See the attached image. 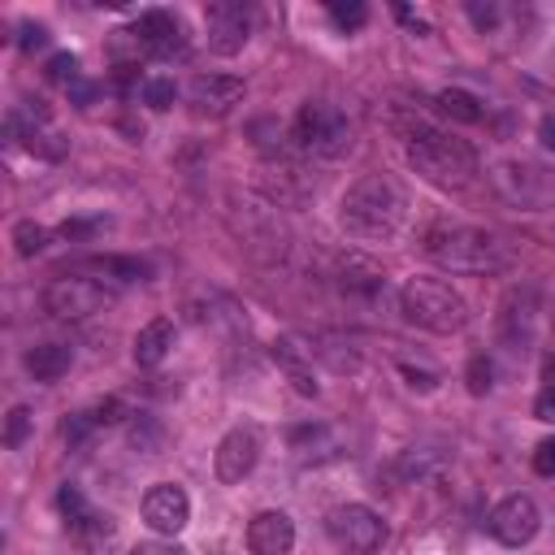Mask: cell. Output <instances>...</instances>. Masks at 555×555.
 Here are the masks:
<instances>
[{
    "label": "cell",
    "mask_w": 555,
    "mask_h": 555,
    "mask_svg": "<svg viewBox=\"0 0 555 555\" xmlns=\"http://www.w3.org/2000/svg\"><path fill=\"white\" fill-rule=\"evenodd\" d=\"M403 217H408V199L382 173L351 182L343 195V208H338V225L356 243H390L403 230Z\"/></svg>",
    "instance_id": "6da1fadb"
},
{
    "label": "cell",
    "mask_w": 555,
    "mask_h": 555,
    "mask_svg": "<svg viewBox=\"0 0 555 555\" xmlns=\"http://www.w3.org/2000/svg\"><path fill=\"white\" fill-rule=\"evenodd\" d=\"M425 256L447 269V273H499L507 269V247L477 225H460V221H434L421 238Z\"/></svg>",
    "instance_id": "7a4b0ae2"
},
{
    "label": "cell",
    "mask_w": 555,
    "mask_h": 555,
    "mask_svg": "<svg viewBox=\"0 0 555 555\" xmlns=\"http://www.w3.org/2000/svg\"><path fill=\"white\" fill-rule=\"evenodd\" d=\"M403 147H408V165L425 182H434L442 191H464L473 182V173H477L473 147L451 139V134H442L438 126H425V121L403 126Z\"/></svg>",
    "instance_id": "3957f363"
},
{
    "label": "cell",
    "mask_w": 555,
    "mask_h": 555,
    "mask_svg": "<svg viewBox=\"0 0 555 555\" xmlns=\"http://www.w3.org/2000/svg\"><path fill=\"white\" fill-rule=\"evenodd\" d=\"M399 312H403V321H412L429 334H460L468 325L464 295L442 278H408L399 286Z\"/></svg>",
    "instance_id": "277c9868"
},
{
    "label": "cell",
    "mask_w": 555,
    "mask_h": 555,
    "mask_svg": "<svg viewBox=\"0 0 555 555\" xmlns=\"http://www.w3.org/2000/svg\"><path fill=\"white\" fill-rule=\"evenodd\" d=\"M291 139L299 152L308 156H321V160H334L351 147V121L338 104L330 100H308L299 113H295V126H291Z\"/></svg>",
    "instance_id": "5b68a950"
},
{
    "label": "cell",
    "mask_w": 555,
    "mask_h": 555,
    "mask_svg": "<svg viewBox=\"0 0 555 555\" xmlns=\"http://www.w3.org/2000/svg\"><path fill=\"white\" fill-rule=\"evenodd\" d=\"M113 299H117L113 286H104L100 278H82V273H61L43 286V312H52L56 321H87L104 312Z\"/></svg>",
    "instance_id": "8992f818"
},
{
    "label": "cell",
    "mask_w": 555,
    "mask_h": 555,
    "mask_svg": "<svg viewBox=\"0 0 555 555\" xmlns=\"http://www.w3.org/2000/svg\"><path fill=\"white\" fill-rule=\"evenodd\" d=\"M134 48L152 61H186L191 56V39H186V26L182 17H173L169 9H143L134 17V30H130Z\"/></svg>",
    "instance_id": "52a82bcc"
},
{
    "label": "cell",
    "mask_w": 555,
    "mask_h": 555,
    "mask_svg": "<svg viewBox=\"0 0 555 555\" xmlns=\"http://www.w3.org/2000/svg\"><path fill=\"white\" fill-rule=\"evenodd\" d=\"M325 529H330V538H334L338 546H347V551H356V555H369V551H377V546L386 542V520H382L373 507H364V503H343V507H334V512L325 516Z\"/></svg>",
    "instance_id": "ba28073f"
},
{
    "label": "cell",
    "mask_w": 555,
    "mask_h": 555,
    "mask_svg": "<svg viewBox=\"0 0 555 555\" xmlns=\"http://www.w3.org/2000/svg\"><path fill=\"white\" fill-rule=\"evenodd\" d=\"M204 30H208V48L217 56H234L251 39V9L243 0H212L204 9Z\"/></svg>",
    "instance_id": "9c48e42d"
},
{
    "label": "cell",
    "mask_w": 555,
    "mask_h": 555,
    "mask_svg": "<svg viewBox=\"0 0 555 555\" xmlns=\"http://www.w3.org/2000/svg\"><path fill=\"white\" fill-rule=\"evenodd\" d=\"M486 529L503 546H529L538 538V529H542V512H538V503L529 494H507L503 503H494Z\"/></svg>",
    "instance_id": "30bf717a"
},
{
    "label": "cell",
    "mask_w": 555,
    "mask_h": 555,
    "mask_svg": "<svg viewBox=\"0 0 555 555\" xmlns=\"http://www.w3.org/2000/svg\"><path fill=\"white\" fill-rule=\"evenodd\" d=\"M191 520V499L178 481H156L147 494H143V525L160 538H173L182 533Z\"/></svg>",
    "instance_id": "8fae6325"
},
{
    "label": "cell",
    "mask_w": 555,
    "mask_h": 555,
    "mask_svg": "<svg viewBox=\"0 0 555 555\" xmlns=\"http://www.w3.org/2000/svg\"><path fill=\"white\" fill-rule=\"evenodd\" d=\"M260 460V429L256 425H234L221 442H217V455H212V468H217V481L234 486L243 481Z\"/></svg>",
    "instance_id": "7c38bea8"
},
{
    "label": "cell",
    "mask_w": 555,
    "mask_h": 555,
    "mask_svg": "<svg viewBox=\"0 0 555 555\" xmlns=\"http://www.w3.org/2000/svg\"><path fill=\"white\" fill-rule=\"evenodd\" d=\"M269 360L286 373V382L295 386V395L317 399L321 382H317V369H312V347H304L295 334H282V338H273V343H269Z\"/></svg>",
    "instance_id": "4fadbf2b"
},
{
    "label": "cell",
    "mask_w": 555,
    "mask_h": 555,
    "mask_svg": "<svg viewBox=\"0 0 555 555\" xmlns=\"http://www.w3.org/2000/svg\"><path fill=\"white\" fill-rule=\"evenodd\" d=\"M243 78L238 74H195L191 78V87H186V100L199 108V113H208V117H225L238 100H243Z\"/></svg>",
    "instance_id": "5bb4252c"
},
{
    "label": "cell",
    "mask_w": 555,
    "mask_h": 555,
    "mask_svg": "<svg viewBox=\"0 0 555 555\" xmlns=\"http://www.w3.org/2000/svg\"><path fill=\"white\" fill-rule=\"evenodd\" d=\"M247 546H251V555H291V546H295V520L286 512H260V516H251Z\"/></svg>",
    "instance_id": "9a60e30c"
},
{
    "label": "cell",
    "mask_w": 555,
    "mask_h": 555,
    "mask_svg": "<svg viewBox=\"0 0 555 555\" xmlns=\"http://www.w3.org/2000/svg\"><path fill=\"white\" fill-rule=\"evenodd\" d=\"M494 186H499L512 204H520V208H538L542 195H546L538 169H533V165H516V160H507V165L494 169Z\"/></svg>",
    "instance_id": "2e32d148"
},
{
    "label": "cell",
    "mask_w": 555,
    "mask_h": 555,
    "mask_svg": "<svg viewBox=\"0 0 555 555\" xmlns=\"http://www.w3.org/2000/svg\"><path fill=\"white\" fill-rule=\"evenodd\" d=\"M173 338H178L173 321H169V317H152V321L134 334V364H139V369H156V364L173 351Z\"/></svg>",
    "instance_id": "e0dca14e"
},
{
    "label": "cell",
    "mask_w": 555,
    "mask_h": 555,
    "mask_svg": "<svg viewBox=\"0 0 555 555\" xmlns=\"http://www.w3.org/2000/svg\"><path fill=\"white\" fill-rule=\"evenodd\" d=\"M22 364H26V373H30L35 382H56V377L69 373L74 347H69V343H39V347H30V351L22 356Z\"/></svg>",
    "instance_id": "ac0fdd59"
},
{
    "label": "cell",
    "mask_w": 555,
    "mask_h": 555,
    "mask_svg": "<svg viewBox=\"0 0 555 555\" xmlns=\"http://www.w3.org/2000/svg\"><path fill=\"white\" fill-rule=\"evenodd\" d=\"M499 325H503V343H507L512 351H525L529 338H533V304L525 299V308H520V291H512L507 304H503Z\"/></svg>",
    "instance_id": "d6986e66"
},
{
    "label": "cell",
    "mask_w": 555,
    "mask_h": 555,
    "mask_svg": "<svg viewBox=\"0 0 555 555\" xmlns=\"http://www.w3.org/2000/svg\"><path fill=\"white\" fill-rule=\"evenodd\" d=\"M447 468V451L442 447H408V451H399V460H395V473L403 477V481H425V477H434V473H442Z\"/></svg>",
    "instance_id": "ffe728a7"
},
{
    "label": "cell",
    "mask_w": 555,
    "mask_h": 555,
    "mask_svg": "<svg viewBox=\"0 0 555 555\" xmlns=\"http://www.w3.org/2000/svg\"><path fill=\"white\" fill-rule=\"evenodd\" d=\"M69 538H74L82 551H91V555H95V551H104V546L113 542V520H108V516H100L95 507H87L82 516H74V520H69Z\"/></svg>",
    "instance_id": "44dd1931"
},
{
    "label": "cell",
    "mask_w": 555,
    "mask_h": 555,
    "mask_svg": "<svg viewBox=\"0 0 555 555\" xmlns=\"http://www.w3.org/2000/svg\"><path fill=\"white\" fill-rule=\"evenodd\" d=\"M438 113H447V117L460 121V126H477V121L486 117V104H481L473 91H464V87H442V91H438Z\"/></svg>",
    "instance_id": "7402d4cb"
},
{
    "label": "cell",
    "mask_w": 555,
    "mask_h": 555,
    "mask_svg": "<svg viewBox=\"0 0 555 555\" xmlns=\"http://www.w3.org/2000/svg\"><path fill=\"white\" fill-rule=\"evenodd\" d=\"M87 269L91 273H104V278H113V282H143L152 269L143 264V260H134V256H95V260H87Z\"/></svg>",
    "instance_id": "603a6c76"
},
{
    "label": "cell",
    "mask_w": 555,
    "mask_h": 555,
    "mask_svg": "<svg viewBox=\"0 0 555 555\" xmlns=\"http://www.w3.org/2000/svg\"><path fill=\"white\" fill-rule=\"evenodd\" d=\"M139 95H143L147 108L165 113V108H173V100H178V82H173V78H143V82H139Z\"/></svg>",
    "instance_id": "cb8c5ba5"
},
{
    "label": "cell",
    "mask_w": 555,
    "mask_h": 555,
    "mask_svg": "<svg viewBox=\"0 0 555 555\" xmlns=\"http://www.w3.org/2000/svg\"><path fill=\"white\" fill-rule=\"evenodd\" d=\"M13 247H17V256H39L43 247H48V230L43 225H35V221H17L13 225Z\"/></svg>",
    "instance_id": "d4e9b609"
},
{
    "label": "cell",
    "mask_w": 555,
    "mask_h": 555,
    "mask_svg": "<svg viewBox=\"0 0 555 555\" xmlns=\"http://www.w3.org/2000/svg\"><path fill=\"white\" fill-rule=\"evenodd\" d=\"M464 382H468V395H490V386H494V364H490V356H473L468 369H464Z\"/></svg>",
    "instance_id": "484cf974"
},
{
    "label": "cell",
    "mask_w": 555,
    "mask_h": 555,
    "mask_svg": "<svg viewBox=\"0 0 555 555\" xmlns=\"http://www.w3.org/2000/svg\"><path fill=\"white\" fill-rule=\"evenodd\" d=\"M330 17H334V26L338 30H356V26H364V17H369V9L360 4V0H330Z\"/></svg>",
    "instance_id": "4316f807"
},
{
    "label": "cell",
    "mask_w": 555,
    "mask_h": 555,
    "mask_svg": "<svg viewBox=\"0 0 555 555\" xmlns=\"http://www.w3.org/2000/svg\"><path fill=\"white\" fill-rule=\"evenodd\" d=\"M26 434H30V408L17 403V408L4 416V447H22Z\"/></svg>",
    "instance_id": "83f0119b"
},
{
    "label": "cell",
    "mask_w": 555,
    "mask_h": 555,
    "mask_svg": "<svg viewBox=\"0 0 555 555\" xmlns=\"http://www.w3.org/2000/svg\"><path fill=\"white\" fill-rule=\"evenodd\" d=\"M48 78L74 87V82H78V56H74V52H56V56L48 61Z\"/></svg>",
    "instance_id": "f1b7e54d"
},
{
    "label": "cell",
    "mask_w": 555,
    "mask_h": 555,
    "mask_svg": "<svg viewBox=\"0 0 555 555\" xmlns=\"http://www.w3.org/2000/svg\"><path fill=\"white\" fill-rule=\"evenodd\" d=\"M95 429V416L91 412H74L65 425H61V434H65V442L69 447H78V442H87V434Z\"/></svg>",
    "instance_id": "f546056e"
},
{
    "label": "cell",
    "mask_w": 555,
    "mask_h": 555,
    "mask_svg": "<svg viewBox=\"0 0 555 555\" xmlns=\"http://www.w3.org/2000/svg\"><path fill=\"white\" fill-rule=\"evenodd\" d=\"M399 369H403V377H408V386H412V390H434V386H438V373H434V369H425V364L399 360Z\"/></svg>",
    "instance_id": "4dcf8cb0"
},
{
    "label": "cell",
    "mask_w": 555,
    "mask_h": 555,
    "mask_svg": "<svg viewBox=\"0 0 555 555\" xmlns=\"http://www.w3.org/2000/svg\"><path fill=\"white\" fill-rule=\"evenodd\" d=\"M130 442H134V447H139L143 455H156V442H160V429H156L152 421H143V416H139V421H134V429H130Z\"/></svg>",
    "instance_id": "1f68e13d"
},
{
    "label": "cell",
    "mask_w": 555,
    "mask_h": 555,
    "mask_svg": "<svg viewBox=\"0 0 555 555\" xmlns=\"http://www.w3.org/2000/svg\"><path fill=\"white\" fill-rule=\"evenodd\" d=\"M17 48H22V52L48 48V26H39V22H26V26H22V35H17Z\"/></svg>",
    "instance_id": "d6a6232c"
},
{
    "label": "cell",
    "mask_w": 555,
    "mask_h": 555,
    "mask_svg": "<svg viewBox=\"0 0 555 555\" xmlns=\"http://www.w3.org/2000/svg\"><path fill=\"white\" fill-rule=\"evenodd\" d=\"M533 416L546 421V425H555V386H551V382H542V390H538V399H533Z\"/></svg>",
    "instance_id": "836d02e7"
},
{
    "label": "cell",
    "mask_w": 555,
    "mask_h": 555,
    "mask_svg": "<svg viewBox=\"0 0 555 555\" xmlns=\"http://www.w3.org/2000/svg\"><path fill=\"white\" fill-rule=\"evenodd\" d=\"M533 468H538L542 477H555V438L538 442V451H533Z\"/></svg>",
    "instance_id": "e575fe53"
},
{
    "label": "cell",
    "mask_w": 555,
    "mask_h": 555,
    "mask_svg": "<svg viewBox=\"0 0 555 555\" xmlns=\"http://www.w3.org/2000/svg\"><path fill=\"white\" fill-rule=\"evenodd\" d=\"M91 416H95V425H117V421H121V399H104V403H95Z\"/></svg>",
    "instance_id": "d590c367"
},
{
    "label": "cell",
    "mask_w": 555,
    "mask_h": 555,
    "mask_svg": "<svg viewBox=\"0 0 555 555\" xmlns=\"http://www.w3.org/2000/svg\"><path fill=\"white\" fill-rule=\"evenodd\" d=\"M69 100H74L78 108H87V104L95 100V82H82V78H78V82L69 87Z\"/></svg>",
    "instance_id": "8d00e7d4"
},
{
    "label": "cell",
    "mask_w": 555,
    "mask_h": 555,
    "mask_svg": "<svg viewBox=\"0 0 555 555\" xmlns=\"http://www.w3.org/2000/svg\"><path fill=\"white\" fill-rule=\"evenodd\" d=\"M100 225H104V221H65L61 234H65V238H82V234H91V230H100Z\"/></svg>",
    "instance_id": "74e56055"
},
{
    "label": "cell",
    "mask_w": 555,
    "mask_h": 555,
    "mask_svg": "<svg viewBox=\"0 0 555 555\" xmlns=\"http://www.w3.org/2000/svg\"><path fill=\"white\" fill-rule=\"evenodd\" d=\"M538 139H542V147L555 152V113H546V117L538 121Z\"/></svg>",
    "instance_id": "f35d334b"
},
{
    "label": "cell",
    "mask_w": 555,
    "mask_h": 555,
    "mask_svg": "<svg viewBox=\"0 0 555 555\" xmlns=\"http://www.w3.org/2000/svg\"><path fill=\"white\" fill-rule=\"evenodd\" d=\"M134 555H186V551L173 546V542H147V546H139Z\"/></svg>",
    "instance_id": "ab89813d"
},
{
    "label": "cell",
    "mask_w": 555,
    "mask_h": 555,
    "mask_svg": "<svg viewBox=\"0 0 555 555\" xmlns=\"http://www.w3.org/2000/svg\"><path fill=\"white\" fill-rule=\"evenodd\" d=\"M542 382H551V386H555V360H546V369H542Z\"/></svg>",
    "instance_id": "60d3db41"
}]
</instances>
